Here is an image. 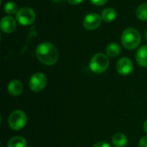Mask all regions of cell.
Instances as JSON below:
<instances>
[{
  "instance_id": "1",
  "label": "cell",
  "mask_w": 147,
  "mask_h": 147,
  "mask_svg": "<svg viewBox=\"0 0 147 147\" xmlns=\"http://www.w3.org/2000/svg\"><path fill=\"white\" fill-rule=\"evenodd\" d=\"M37 59L46 65H54L59 59V52L54 45L49 42L39 44L35 50Z\"/></svg>"
},
{
  "instance_id": "2",
  "label": "cell",
  "mask_w": 147,
  "mask_h": 147,
  "mask_svg": "<svg viewBox=\"0 0 147 147\" xmlns=\"http://www.w3.org/2000/svg\"><path fill=\"white\" fill-rule=\"evenodd\" d=\"M141 36L140 32L134 28L125 29L121 35V43L123 47L128 50H134L140 45Z\"/></svg>"
},
{
  "instance_id": "3",
  "label": "cell",
  "mask_w": 147,
  "mask_h": 147,
  "mask_svg": "<svg viewBox=\"0 0 147 147\" xmlns=\"http://www.w3.org/2000/svg\"><path fill=\"white\" fill-rule=\"evenodd\" d=\"M109 66V59L108 56L103 53L95 54L90 62V70L97 74L106 71Z\"/></svg>"
},
{
  "instance_id": "4",
  "label": "cell",
  "mask_w": 147,
  "mask_h": 147,
  "mask_svg": "<svg viewBox=\"0 0 147 147\" xmlns=\"http://www.w3.org/2000/svg\"><path fill=\"white\" fill-rule=\"evenodd\" d=\"M27 115L22 110L13 111L9 117V125L11 129L18 131L22 129L27 123Z\"/></svg>"
},
{
  "instance_id": "5",
  "label": "cell",
  "mask_w": 147,
  "mask_h": 147,
  "mask_svg": "<svg viewBox=\"0 0 147 147\" xmlns=\"http://www.w3.org/2000/svg\"><path fill=\"white\" fill-rule=\"evenodd\" d=\"M16 15V21L23 26L30 25L35 20L34 11L32 9L28 8V7L22 8L21 9L18 10V12Z\"/></svg>"
},
{
  "instance_id": "6",
  "label": "cell",
  "mask_w": 147,
  "mask_h": 147,
  "mask_svg": "<svg viewBox=\"0 0 147 147\" xmlns=\"http://www.w3.org/2000/svg\"><path fill=\"white\" fill-rule=\"evenodd\" d=\"M47 82V79L45 74L41 72H37L31 77L29 80V87L32 91L40 92L46 87Z\"/></svg>"
},
{
  "instance_id": "7",
  "label": "cell",
  "mask_w": 147,
  "mask_h": 147,
  "mask_svg": "<svg viewBox=\"0 0 147 147\" xmlns=\"http://www.w3.org/2000/svg\"><path fill=\"white\" fill-rule=\"evenodd\" d=\"M102 21V18L101 16L96 13H90L84 17L83 21V25L88 30H94L101 25Z\"/></svg>"
},
{
  "instance_id": "8",
  "label": "cell",
  "mask_w": 147,
  "mask_h": 147,
  "mask_svg": "<svg viewBox=\"0 0 147 147\" xmlns=\"http://www.w3.org/2000/svg\"><path fill=\"white\" fill-rule=\"evenodd\" d=\"M116 69L121 75H128L133 71V62L128 58H121L116 63Z\"/></svg>"
},
{
  "instance_id": "9",
  "label": "cell",
  "mask_w": 147,
  "mask_h": 147,
  "mask_svg": "<svg viewBox=\"0 0 147 147\" xmlns=\"http://www.w3.org/2000/svg\"><path fill=\"white\" fill-rule=\"evenodd\" d=\"M16 27V21L11 16H4L1 20V29L6 34L12 33Z\"/></svg>"
},
{
  "instance_id": "10",
  "label": "cell",
  "mask_w": 147,
  "mask_h": 147,
  "mask_svg": "<svg viewBox=\"0 0 147 147\" xmlns=\"http://www.w3.org/2000/svg\"><path fill=\"white\" fill-rule=\"evenodd\" d=\"M23 85L21 81L19 80H12L8 85V91L10 95L16 96L22 93Z\"/></svg>"
},
{
  "instance_id": "11",
  "label": "cell",
  "mask_w": 147,
  "mask_h": 147,
  "mask_svg": "<svg viewBox=\"0 0 147 147\" xmlns=\"http://www.w3.org/2000/svg\"><path fill=\"white\" fill-rule=\"evenodd\" d=\"M136 60L142 67H147V45L142 46L136 53Z\"/></svg>"
},
{
  "instance_id": "12",
  "label": "cell",
  "mask_w": 147,
  "mask_h": 147,
  "mask_svg": "<svg viewBox=\"0 0 147 147\" xmlns=\"http://www.w3.org/2000/svg\"><path fill=\"white\" fill-rule=\"evenodd\" d=\"M112 144L115 147H125L127 144V138L124 134L117 133L112 138Z\"/></svg>"
},
{
  "instance_id": "13",
  "label": "cell",
  "mask_w": 147,
  "mask_h": 147,
  "mask_svg": "<svg viewBox=\"0 0 147 147\" xmlns=\"http://www.w3.org/2000/svg\"><path fill=\"white\" fill-rule=\"evenodd\" d=\"M27 140L21 136H16L11 138L8 142V147H27Z\"/></svg>"
},
{
  "instance_id": "14",
  "label": "cell",
  "mask_w": 147,
  "mask_h": 147,
  "mask_svg": "<svg viewBox=\"0 0 147 147\" xmlns=\"http://www.w3.org/2000/svg\"><path fill=\"white\" fill-rule=\"evenodd\" d=\"M102 18L106 22H112L116 18V11L112 8H106L102 13Z\"/></svg>"
},
{
  "instance_id": "15",
  "label": "cell",
  "mask_w": 147,
  "mask_h": 147,
  "mask_svg": "<svg viewBox=\"0 0 147 147\" xmlns=\"http://www.w3.org/2000/svg\"><path fill=\"white\" fill-rule=\"evenodd\" d=\"M106 53L109 57H112V58L117 57L121 53V47L116 43H110L107 47Z\"/></svg>"
},
{
  "instance_id": "16",
  "label": "cell",
  "mask_w": 147,
  "mask_h": 147,
  "mask_svg": "<svg viewBox=\"0 0 147 147\" xmlns=\"http://www.w3.org/2000/svg\"><path fill=\"white\" fill-rule=\"evenodd\" d=\"M136 16L140 21H147V3H142L137 8Z\"/></svg>"
},
{
  "instance_id": "17",
  "label": "cell",
  "mask_w": 147,
  "mask_h": 147,
  "mask_svg": "<svg viewBox=\"0 0 147 147\" xmlns=\"http://www.w3.org/2000/svg\"><path fill=\"white\" fill-rule=\"evenodd\" d=\"M4 11L9 15L16 14L18 12L17 10V4L14 2H8L4 5Z\"/></svg>"
},
{
  "instance_id": "18",
  "label": "cell",
  "mask_w": 147,
  "mask_h": 147,
  "mask_svg": "<svg viewBox=\"0 0 147 147\" xmlns=\"http://www.w3.org/2000/svg\"><path fill=\"white\" fill-rule=\"evenodd\" d=\"M90 2L96 6H101L105 4L108 2V0H90Z\"/></svg>"
},
{
  "instance_id": "19",
  "label": "cell",
  "mask_w": 147,
  "mask_h": 147,
  "mask_svg": "<svg viewBox=\"0 0 147 147\" xmlns=\"http://www.w3.org/2000/svg\"><path fill=\"white\" fill-rule=\"evenodd\" d=\"M139 146L140 147H147V136H145L140 139Z\"/></svg>"
},
{
  "instance_id": "20",
  "label": "cell",
  "mask_w": 147,
  "mask_h": 147,
  "mask_svg": "<svg viewBox=\"0 0 147 147\" xmlns=\"http://www.w3.org/2000/svg\"><path fill=\"white\" fill-rule=\"evenodd\" d=\"M93 147H110V146H109L108 143H106V142L100 141V142L96 143V145H95Z\"/></svg>"
},
{
  "instance_id": "21",
  "label": "cell",
  "mask_w": 147,
  "mask_h": 147,
  "mask_svg": "<svg viewBox=\"0 0 147 147\" xmlns=\"http://www.w3.org/2000/svg\"><path fill=\"white\" fill-rule=\"evenodd\" d=\"M67 2H68V3H70L71 4H74V5H76V4H79L80 3H82V2H83V0H67Z\"/></svg>"
},
{
  "instance_id": "22",
  "label": "cell",
  "mask_w": 147,
  "mask_h": 147,
  "mask_svg": "<svg viewBox=\"0 0 147 147\" xmlns=\"http://www.w3.org/2000/svg\"><path fill=\"white\" fill-rule=\"evenodd\" d=\"M144 130H145V132L147 134V120L146 121V122L144 123Z\"/></svg>"
},
{
  "instance_id": "23",
  "label": "cell",
  "mask_w": 147,
  "mask_h": 147,
  "mask_svg": "<svg viewBox=\"0 0 147 147\" xmlns=\"http://www.w3.org/2000/svg\"><path fill=\"white\" fill-rule=\"evenodd\" d=\"M53 1H55V2H61V1H63V0H53Z\"/></svg>"
},
{
  "instance_id": "24",
  "label": "cell",
  "mask_w": 147,
  "mask_h": 147,
  "mask_svg": "<svg viewBox=\"0 0 147 147\" xmlns=\"http://www.w3.org/2000/svg\"><path fill=\"white\" fill-rule=\"evenodd\" d=\"M146 40H147V29H146Z\"/></svg>"
}]
</instances>
